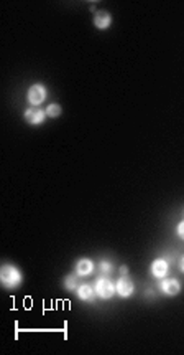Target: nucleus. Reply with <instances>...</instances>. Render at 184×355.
<instances>
[{"label": "nucleus", "mask_w": 184, "mask_h": 355, "mask_svg": "<svg viewBox=\"0 0 184 355\" xmlns=\"http://www.w3.org/2000/svg\"><path fill=\"white\" fill-rule=\"evenodd\" d=\"M0 282L7 291H15L23 284V273L18 266L12 263H4L0 268Z\"/></svg>", "instance_id": "f257e3e1"}, {"label": "nucleus", "mask_w": 184, "mask_h": 355, "mask_svg": "<svg viewBox=\"0 0 184 355\" xmlns=\"http://www.w3.org/2000/svg\"><path fill=\"white\" fill-rule=\"evenodd\" d=\"M94 289H95V294L97 297L104 299V301H109L115 296L117 289H115V282H112L107 276H99L97 279L94 282Z\"/></svg>", "instance_id": "f03ea898"}, {"label": "nucleus", "mask_w": 184, "mask_h": 355, "mask_svg": "<svg viewBox=\"0 0 184 355\" xmlns=\"http://www.w3.org/2000/svg\"><path fill=\"white\" fill-rule=\"evenodd\" d=\"M48 96V91H46V86L42 83H35L31 84L28 91H27V101L31 104V108H39L46 101Z\"/></svg>", "instance_id": "7ed1b4c3"}, {"label": "nucleus", "mask_w": 184, "mask_h": 355, "mask_svg": "<svg viewBox=\"0 0 184 355\" xmlns=\"http://www.w3.org/2000/svg\"><path fill=\"white\" fill-rule=\"evenodd\" d=\"M117 294L124 299H129L135 293V282L132 281L130 276H120L115 282Z\"/></svg>", "instance_id": "20e7f679"}, {"label": "nucleus", "mask_w": 184, "mask_h": 355, "mask_svg": "<svg viewBox=\"0 0 184 355\" xmlns=\"http://www.w3.org/2000/svg\"><path fill=\"white\" fill-rule=\"evenodd\" d=\"M158 288L161 289L163 294L171 296V297L178 296L181 293V282H179V279H176V278H163V279H159Z\"/></svg>", "instance_id": "39448f33"}, {"label": "nucleus", "mask_w": 184, "mask_h": 355, "mask_svg": "<svg viewBox=\"0 0 184 355\" xmlns=\"http://www.w3.org/2000/svg\"><path fill=\"white\" fill-rule=\"evenodd\" d=\"M46 111L42 108H28L25 109V113H23V119H25V122L31 124V126H39L43 124L45 119H46Z\"/></svg>", "instance_id": "423d86ee"}, {"label": "nucleus", "mask_w": 184, "mask_h": 355, "mask_svg": "<svg viewBox=\"0 0 184 355\" xmlns=\"http://www.w3.org/2000/svg\"><path fill=\"white\" fill-rule=\"evenodd\" d=\"M168 271H170V263H168V259H165V258H156V259H153V261H151V264H150V273H151V276H153V278H156L158 281L163 279V278H166Z\"/></svg>", "instance_id": "0eeeda50"}, {"label": "nucleus", "mask_w": 184, "mask_h": 355, "mask_svg": "<svg viewBox=\"0 0 184 355\" xmlns=\"http://www.w3.org/2000/svg\"><path fill=\"white\" fill-rule=\"evenodd\" d=\"M77 299L83 303H94L95 301V289L91 286V284H79V288L76 289Z\"/></svg>", "instance_id": "6e6552de"}, {"label": "nucleus", "mask_w": 184, "mask_h": 355, "mask_svg": "<svg viewBox=\"0 0 184 355\" xmlns=\"http://www.w3.org/2000/svg\"><path fill=\"white\" fill-rule=\"evenodd\" d=\"M112 25V15L107 10H99L94 15V27L97 30H107Z\"/></svg>", "instance_id": "1a4fd4ad"}, {"label": "nucleus", "mask_w": 184, "mask_h": 355, "mask_svg": "<svg viewBox=\"0 0 184 355\" xmlns=\"http://www.w3.org/2000/svg\"><path fill=\"white\" fill-rule=\"evenodd\" d=\"M74 271L77 276H89L94 271V261L89 258H81L77 259V263L74 266Z\"/></svg>", "instance_id": "9d476101"}, {"label": "nucleus", "mask_w": 184, "mask_h": 355, "mask_svg": "<svg viewBox=\"0 0 184 355\" xmlns=\"http://www.w3.org/2000/svg\"><path fill=\"white\" fill-rule=\"evenodd\" d=\"M79 276L77 274H68L66 278H65V289H68V291H76L77 288H79Z\"/></svg>", "instance_id": "9b49d317"}, {"label": "nucleus", "mask_w": 184, "mask_h": 355, "mask_svg": "<svg viewBox=\"0 0 184 355\" xmlns=\"http://www.w3.org/2000/svg\"><path fill=\"white\" fill-rule=\"evenodd\" d=\"M46 111V116L51 117V119H56V117H59L61 113H63V108L58 104V102H51V104H48V108L45 109Z\"/></svg>", "instance_id": "f8f14e48"}, {"label": "nucleus", "mask_w": 184, "mask_h": 355, "mask_svg": "<svg viewBox=\"0 0 184 355\" xmlns=\"http://www.w3.org/2000/svg\"><path fill=\"white\" fill-rule=\"evenodd\" d=\"M99 268H100V273H112V270H114V266H112V263H110V261H106V259H102L100 264H99Z\"/></svg>", "instance_id": "ddd939ff"}, {"label": "nucleus", "mask_w": 184, "mask_h": 355, "mask_svg": "<svg viewBox=\"0 0 184 355\" xmlns=\"http://www.w3.org/2000/svg\"><path fill=\"white\" fill-rule=\"evenodd\" d=\"M176 233H178V236L184 241V220H182V222H179L178 226H176Z\"/></svg>", "instance_id": "4468645a"}, {"label": "nucleus", "mask_w": 184, "mask_h": 355, "mask_svg": "<svg viewBox=\"0 0 184 355\" xmlns=\"http://www.w3.org/2000/svg\"><path fill=\"white\" fill-rule=\"evenodd\" d=\"M120 274H122V276H129V266H122V268H120Z\"/></svg>", "instance_id": "2eb2a0df"}, {"label": "nucleus", "mask_w": 184, "mask_h": 355, "mask_svg": "<svg viewBox=\"0 0 184 355\" xmlns=\"http://www.w3.org/2000/svg\"><path fill=\"white\" fill-rule=\"evenodd\" d=\"M179 270H181V273H184V256H181V259H179Z\"/></svg>", "instance_id": "dca6fc26"}]
</instances>
